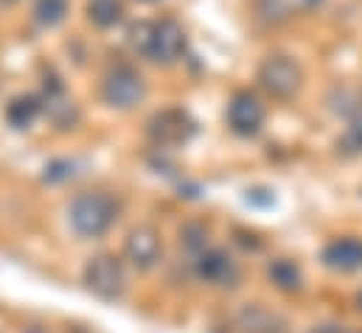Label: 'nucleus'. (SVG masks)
<instances>
[{"label":"nucleus","instance_id":"nucleus-1","mask_svg":"<svg viewBox=\"0 0 362 333\" xmlns=\"http://www.w3.org/2000/svg\"><path fill=\"white\" fill-rule=\"evenodd\" d=\"M115 219H118V202L110 193H104V190L82 193L71 205V224L85 238L104 236L112 227Z\"/></svg>","mask_w":362,"mask_h":333},{"label":"nucleus","instance_id":"nucleus-2","mask_svg":"<svg viewBox=\"0 0 362 333\" xmlns=\"http://www.w3.org/2000/svg\"><path fill=\"white\" fill-rule=\"evenodd\" d=\"M101 90H104L107 104H112V107H118V109H132L135 104L144 101V95H146V82H144V76H141L135 68L118 65V68H112V71L104 76Z\"/></svg>","mask_w":362,"mask_h":333},{"label":"nucleus","instance_id":"nucleus-3","mask_svg":"<svg viewBox=\"0 0 362 333\" xmlns=\"http://www.w3.org/2000/svg\"><path fill=\"white\" fill-rule=\"evenodd\" d=\"M85 283L93 294L104 297V300H115L124 294L127 289V274H124V266L118 258L112 255H98L93 258L85 269Z\"/></svg>","mask_w":362,"mask_h":333},{"label":"nucleus","instance_id":"nucleus-4","mask_svg":"<svg viewBox=\"0 0 362 333\" xmlns=\"http://www.w3.org/2000/svg\"><path fill=\"white\" fill-rule=\"evenodd\" d=\"M259 82L272 98H292L300 90L303 73L289 56H270L259 71Z\"/></svg>","mask_w":362,"mask_h":333},{"label":"nucleus","instance_id":"nucleus-5","mask_svg":"<svg viewBox=\"0 0 362 333\" xmlns=\"http://www.w3.org/2000/svg\"><path fill=\"white\" fill-rule=\"evenodd\" d=\"M262 123H264V104L253 92H236L228 104V126L242 138H253L259 135Z\"/></svg>","mask_w":362,"mask_h":333},{"label":"nucleus","instance_id":"nucleus-6","mask_svg":"<svg viewBox=\"0 0 362 333\" xmlns=\"http://www.w3.org/2000/svg\"><path fill=\"white\" fill-rule=\"evenodd\" d=\"M194 123L182 109H163L149 121V138L158 146H180L191 138Z\"/></svg>","mask_w":362,"mask_h":333},{"label":"nucleus","instance_id":"nucleus-7","mask_svg":"<svg viewBox=\"0 0 362 333\" xmlns=\"http://www.w3.org/2000/svg\"><path fill=\"white\" fill-rule=\"evenodd\" d=\"M182 54H185V31H182L180 23L172 20V17L155 23V42H152L149 59H152V62L172 65V62L180 59Z\"/></svg>","mask_w":362,"mask_h":333},{"label":"nucleus","instance_id":"nucleus-8","mask_svg":"<svg viewBox=\"0 0 362 333\" xmlns=\"http://www.w3.org/2000/svg\"><path fill=\"white\" fill-rule=\"evenodd\" d=\"M197 274L214 286H233L239 277V269L233 258L222 250H202L197 258Z\"/></svg>","mask_w":362,"mask_h":333},{"label":"nucleus","instance_id":"nucleus-9","mask_svg":"<svg viewBox=\"0 0 362 333\" xmlns=\"http://www.w3.org/2000/svg\"><path fill=\"white\" fill-rule=\"evenodd\" d=\"M127 258L138 269H152L160 260V236L152 227H135L127 238Z\"/></svg>","mask_w":362,"mask_h":333},{"label":"nucleus","instance_id":"nucleus-10","mask_svg":"<svg viewBox=\"0 0 362 333\" xmlns=\"http://www.w3.org/2000/svg\"><path fill=\"white\" fill-rule=\"evenodd\" d=\"M323 260H326L329 269H337V272H357V269H362V241H357V238L332 241V244L323 250Z\"/></svg>","mask_w":362,"mask_h":333},{"label":"nucleus","instance_id":"nucleus-11","mask_svg":"<svg viewBox=\"0 0 362 333\" xmlns=\"http://www.w3.org/2000/svg\"><path fill=\"white\" fill-rule=\"evenodd\" d=\"M236 325L242 333H286V322L262 305L242 308L236 317Z\"/></svg>","mask_w":362,"mask_h":333},{"label":"nucleus","instance_id":"nucleus-12","mask_svg":"<svg viewBox=\"0 0 362 333\" xmlns=\"http://www.w3.org/2000/svg\"><path fill=\"white\" fill-rule=\"evenodd\" d=\"M323 0H259V14L270 23H286L298 14L317 8Z\"/></svg>","mask_w":362,"mask_h":333},{"label":"nucleus","instance_id":"nucleus-13","mask_svg":"<svg viewBox=\"0 0 362 333\" xmlns=\"http://www.w3.org/2000/svg\"><path fill=\"white\" fill-rule=\"evenodd\" d=\"M40 115V98L37 95H17L8 107H6V121L14 129H28Z\"/></svg>","mask_w":362,"mask_h":333},{"label":"nucleus","instance_id":"nucleus-14","mask_svg":"<svg viewBox=\"0 0 362 333\" xmlns=\"http://www.w3.org/2000/svg\"><path fill=\"white\" fill-rule=\"evenodd\" d=\"M88 17L98 28H112L124 17V3L121 0H90L88 3Z\"/></svg>","mask_w":362,"mask_h":333},{"label":"nucleus","instance_id":"nucleus-15","mask_svg":"<svg viewBox=\"0 0 362 333\" xmlns=\"http://www.w3.org/2000/svg\"><path fill=\"white\" fill-rule=\"evenodd\" d=\"M127 42H129V48H132L138 56H146V59H149L152 42H155V23H149V20L132 23L129 31H127Z\"/></svg>","mask_w":362,"mask_h":333},{"label":"nucleus","instance_id":"nucleus-16","mask_svg":"<svg viewBox=\"0 0 362 333\" xmlns=\"http://www.w3.org/2000/svg\"><path fill=\"white\" fill-rule=\"evenodd\" d=\"M68 8H71L68 0H37L34 3V20L45 28H54L68 17Z\"/></svg>","mask_w":362,"mask_h":333},{"label":"nucleus","instance_id":"nucleus-17","mask_svg":"<svg viewBox=\"0 0 362 333\" xmlns=\"http://www.w3.org/2000/svg\"><path fill=\"white\" fill-rule=\"evenodd\" d=\"M270 280L281 289V291H295L300 289V269L292 263V260H275L270 269H267Z\"/></svg>","mask_w":362,"mask_h":333},{"label":"nucleus","instance_id":"nucleus-18","mask_svg":"<svg viewBox=\"0 0 362 333\" xmlns=\"http://www.w3.org/2000/svg\"><path fill=\"white\" fill-rule=\"evenodd\" d=\"M312 333H343L337 325H323V328H317V331H312Z\"/></svg>","mask_w":362,"mask_h":333},{"label":"nucleus","instance_id":"nucleus-19","mask_svg":"<svg viewBox=\"0 0 362 333\" xmlns=\"http://www.w3.org/2000/svg\"><path fill=\"white\" fill-rule=\"evenodd\" d=\"M28 333H45V331H42V328H31Z\"/></svg>","mask_w":362,"mask_h":333},{"label":"nucleus","instance_id":"nucleus-20","mask_svg":"<svg viewBox=\"0 0 362 333\" xmlns=\"http://www.w3.org/2000/svg\"><path fill=\"white\" fill-rule=\"evenodd\" d=\"M6 3H14V0H6Z\"/></svg>","mask_w":362,"mask_h":333},{"label":"nucleus","instance_id":"nucleus-21","mask_svg":"<svg viewBox=\"0 0 362 333\" xmlns=\"http://www.w3.org/2000/svg\"><path fill=\"white\" fill-rule=\"evenodd\" d=\"M360 303H362V297H360Z\"/></svg>","mask_w":362,"mask_h":333}]
</instances>
